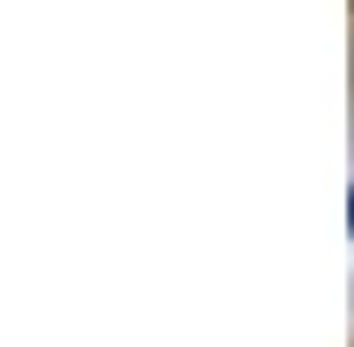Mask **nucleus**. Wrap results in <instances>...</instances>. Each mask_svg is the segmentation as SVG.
I'll return each instance as SVG.
<instances>
[{
	"label": "nucleus",
	"instance_id": "obj_1",
	"mask_svg": "<svg viewBox=\"0 0 354 347\" xmlns=\"http://www.w3.org/2000/svg\"><path fill=\"white\" fill-rule=\"evenodd\" d=\"M347 227H354V191H347Z\"/></svg>",
	"mask_w": 354,
	"mask_h": 347
}]
</instances>
